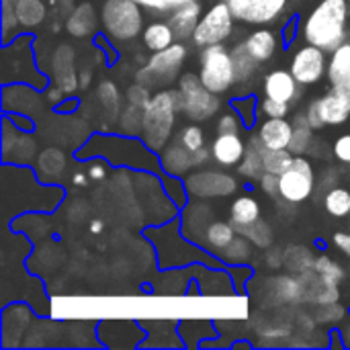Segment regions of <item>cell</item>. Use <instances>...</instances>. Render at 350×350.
Here are the masks:
<instances>
[{
    "instance_id": "1",
    "label": "cell",
    "mask_w": 350,
    "mask_h": 350,
    "mask_svg": "<svg viewBox=\"0 0 350 350\" xmlns=\"http://www.w3.org/2000/svg\"><path fill=\"white\" fill-rule=\"evenodd\" d=\"M349 37V2L322 0L304 23V39L324 51H336Z\"/></svg>"
},
{
    "instance_id": "2",
    "label": "cell",
    "mask_w": 350,
    "mask_h": 350,
    "mask_svg": "<svg viewBox=\"0 0 350 350\" xmlns=\"http://www.w3.org/2000/svg\"><path fill=\"white\" fill-rule=\"evenodd\" d=\"M178 113H183V98L178 88L160 90L150 98L144 113V127L139 135L150 150L162 152L168 146Z\"/></svg>"
},
{
    "instance_id": "3",
    "label": "cell",
    "mask_w": 350,
    "mask_h": 350,
    "mask_svg": "<svg viewBox=\"0 0 350 350\" xmlns=\"http://www.w3.org/2000/svg\"><path fill=\"white\" fill-rule=\"evenodd\" d=\"M142 4L135 0H105L100 8V25L109 39L129 41L135 39L144 25Z\"/></svg>"
},
{
    "instance_id": "4",
    "label": "cell",
    "mask_w": 350,
    "mask_h": 350,
    "mask_svg": "<svg viewBox=\"0 0 350 350\" xmlns=\"http://www.w3.org/2000/svg\"><path fill=\"white\" fill-rule=\"evenodd\" d=\"M199 76L211 92H215V94L228 92L238 82L232 51H228L221 43L203 47Z\"/></svg>"
},
{
    "instance_id": "5",
    "label": "cell",
    "mask_w": 350,
    "mask_h": 350,
    "mask_svg": "<svg viewBox=\"0 0 350 350\" xmlns=\"http://www.w3.org/2000/svg\"><path fill=\"white\" fill-rule=\"evenodd\" d=\"M178 92L183 98V113L191 119V121H207L211 119L221 103H219V94L211 92L199 74L195 72H185L178 78Z\"/></svg>"
},
{
    "instance_id": "6",
    "label": "cell",
    "mask_w": 350,
    "mask_h": 350,
    "mask_svg": "<svg viewBox=\"0 0 350 350\" xmlns=\"http://www.w3.org/2000/svg\"><path fill=\"white\" fill-rule=\"evenodd\" d=\"M187 59V47L185 43H172L166 49L154 51V55L148 59L146 68L139 70L137 82L152 86V84H168L178 76V70L183 68Z\"/></svg>"
},
{
    "instance_id": "7",
    "label": "cell",
    "mask_w": 350,
    "mask_h": 350,
    "mask_svg": "<svg viewBox=\"0 0 350 350\" xmlns=\"http://www.w3.org/2000/svg\"><path fill=\"white\" fill-rule=\"evenodd\" d=\"M306 115L312 129H320L326 125H342L350 117V96L340 88L332 86V90L308 105Z\"/></svg>"
},
{
    "instance_id": "8",
    "label": "cell",
    "mask_w": 350,
    "mask_h": 350,
    "mask_svg": "<svg viewBox=\"0 0 350 350\" xmlns=\"http://www.w3.org/2000/svg\"><path fill=\"white\" fill-rule=\"evenodd\" d=\"M234 21H236V16L232 14L228 2L226 0L217 2L201 16V21H199V25H197L191 39L199 47L224 43L234 31Z\"/></svg>"
},
{
    "instance_id": "9",
    "label": "cell",
    "mask_w": 350,
    "mask_h": 350,
    "mask_svg": "<svg viewBox=\"0 0 350 350\" xmlns=\"http://www.w3.org/2000/svg\"><path fill=\"white\" fill-rule=\"evenodd\" d=\"M314 168L304 156H295L293 164L279 176V195L287 203H304L314 193Z\"/></svg>"
},
{
    "instance_id": "10",
    "label": "cell",
    "mask_w": 350,
    "mask_h": 350,
    "mask_svg": "<svg viewBox=\"0 0 350 350\" xmlns=\"http://www.w3.org/2000/svg\"><path fill=\"white\" fill-rule=\"evenodd\" d=\"M236 21L246 25H271L277 21L289 0H226Z\"/></svg>"
},
{
    "instance_id": "11",
    "label": "cell",
    "mask_w": 350,
    "mask_h": 350,
    "mask_svg": "<svg viewBox=\"0 0 350 350\" xmlns=\"http://www.w3.org/2000/svg\"><path fill=\"white\" fill-rule=\"evenodd\" d=\"M291 74L301 86H312L320 82L326 74V51L318 45L308 43L293 55Z\"/></svg>"
},
{
    "instance_id": "12",
    "label": "cell",
    "mask_w": 350,
    "mask_h": 350,
    "mask_svg": "<svg viewBox=\"0 0 350 350\" xmlns=\"http://www.w3.org/2000/svg\"><path fill=\"white\" fill-rule=\"evenodd\" d=\"M187 189L195 197L211 199V197H228V195H232L238 189V183L230 174L207 170V172L191 174L187 178Z\"/></svg>"
},
{
    "instance_id": "13",
    "label": "cell",
    "mask_w": 350,
    "mask_h": 350,
    "mask_svg": "<svg viewBox=\"0 0 350 350\" xmlns=\"http://www.w3.org/2000/svg\"><path fill=\"white\" fill-rule=\"evenodd\" d=\"M299 285H301V301H310V304L314 301L318 306H328V304H336L340 299L338 285L324 281L314 269L299 275Z\"/></svg>"
},
{
    "instance_id": "14",
    "label": "cell",
    "mask_w": 350,
    "mask_h": 350,
    "mask_svg": "<svg viewBox=\"0 0 350 350\" xmlns=\"http://www.w3.org/2000/svg\"><path fill=\"white\" fill-rule=\"evenodd\" d=\"M74 49L66 43H62L55 53H53V59H51V70H53V80L55 84L66 92V94H72L78 86H80V76L76 74V68H74Z\"/></svg>"
},
{
    "instance_id": "15",
    "label": "cell",
    "mask_w": 350,
    "mask_h": 350,
    "mask_svg": "<svg viewBox=\"0 0 350 350\" xmlns=\"http://www.w3.org/2000/svg\"><path fill=\"white\" fill-rule=\"evenodd\" d=\"M203 16V8L199 4V0H187L180 6H176L174 10H170V27L174 31V37L178 41H185L189 37H193L199 21Z\"/></svg>"
},
{
    "instance_id": "16",
    "label": "cell",
    "mask_w": 350,
    "mask_h": 350,
    "mask_svg": "<svg viewBox=\"0 0 350 350\" xmlns=\"http://www.w3.org/2000/svg\"><path fill=\"white\" fill-rule=\"evenodd\" d=\"M246 144L240 133H217L215 142L211 144V156L219 166L232 168L238 166L244 158Z\"/></svg>"
},
{
    "instance_id": "17",
    "label": "cell",
    "mask_w": 350,
    "mask_h": 350,
    "mask_svg": "<svg viewBox=\"0 0 350 350\" xmlns=\"http://www.w3.org/2000/svg\"><path fill=\"white\" fill-rule=\"evenodd\" d=\"M299 82L291 74V70H273L265 78V94L269 98L281 100V103H291L299 94Z\"/></svg>"
},
{
    "instance_id": "18",
    "label": "cell",
    "mask_w": 350,
    "mask_h": 350,
    "mask_svg": "<svg viewBox=\"0 0 350 350\" xmlns=\"http://www.w3.org/2000/svg\"><path fill=\"white\" fill-rule=\"evenodd\" d=\"M258 137L262 146L273 148V150H283L289 148L291 137H293V125L285 121V117H269L258 129Z\"/></svg>"
},
{
    "instance_id": "19",
    "label": "cell",
    "mask_w": 350,
    "mask_h": 350,
    "mask_svg": "<svg viewBox=\"0 0 350 350\" xmlns=\"http://www.w3.org/2000/svg\"><path fill=\"white\" fill-rule=\"evenodd\" d=\"M96 25H98V16H96V8L92 2H82V4L74 6V10L66 18V31L72 37L92 35Z\"/></svg>"
},
{
    "instance_id": "20",
    "label": "cell",
    "mask_w": 350,
    "mask_h": 350,
    "mask_svg": "<svg viewBox=\"0 0 350 350\" xmlns=\"http://www.w3.org/2000/svg\"><path fill=\"white\" fill-rule=\"evenodd\" d=\"M328 78L334 88H340L350 96V43H342L336 51H332Z\"/></svg>"
},
{
    "instance_id": "21",
    "label": "cell",
    "mask_w": 350,
    "mask_h": 350,
    "mask_svg": "<svg viewBox=\"0 0 350 350\" xmlns=\"http://www.w3.org/2000/svg\"><path fill=\"white\" fill-rule=\"evenodd\" d=\"M246 49L250 51V55L258 62L265 64L275 55L277 49V35L271 29H258L254 33H250L244 41Z\"/></svg>"
},
{
    "instance_id": "22",
    "label": "cell",
    "mask_w": 350,
    "mask_h": 350,
    "mask_svg": "<svg viewBox=\"0 0 350 350\" xmlns=\"http://www.w3.org/2000/svg\"><path fill=\"white\" fill-rule=\"evenodd\" d=\"M238 170L242 176L250 178V180H260V176L267 172L265 168V158H262V142L260 137H252L248 144H246V152H244V158L242 162L238 164Z\"/></svg>"
},
{
    "instance_id": "23",
    "label": "cell",
    "mask_w": 350,
    "mask_h": 350,
    "mask_svg": "<svg viewBox=\"0 0 350 350\" xmlns=\"http://www.w3.org/2000/svg\"><path fill=\"white\" fill-rule=\"evenodd\" d=\"M162 166L170 174H187L193 166V152L180 142H174L162 150Z\"/></svg>"
},
{
    "instance_id": "24",
    "label": "cell",
    "mask_w": 350,
    "mask_h": 350,
    "mask_svg": "<svg viewBox=\"0 0 350 350\" xmlns=\"http://www.w3.org/2000/svg\"><path fill=\"white\" fill-rule=\"evenodd\" d=\"M260 219V205L254 197H238L232 207H230V221L236 226V230H242V228H248L252 226L254 221Z\"/></svg>"
},
{
    "instance_id": "25",
    "label": "cell",
    "mask_w": 350,
    "mask_h": 350,
    "mask_svg": "<svg viewBox=\"0 0 350 350\" xmlns=\"http://www.w3.org/2000/svg\"><path fill=\"white\" fill-rule=\"evenodd\" d=\"M142 39H144V45L152 51H160V49H166L174 43V31L170 27V23L166 21H156V23H150L144 33H142Z\"/></svg>"
},
{
    "instance_id": "26",
    "label": "cell",
    "mask_w": 350,
    "mask_h": 350,
    "mask_svg": "<svg viewBox=\"0 0 350 350\" xmlns=\"http://www.w3.org/2000/svg\"><path fill=\"white\" fill-rule=\"evenodd\" d=\"M14 14L21 27H37L45 18V4L41 0H16Z\"/></svg>"
},
{
    "instance_id": "27",
    "label": "cell",
    "mask_w": 350,
    "mask_h": 350,
    "mask_svg": "<svg viewBox=\"0 0 350 350\" xmlns=\"http://www.w3.org/2000/svg\"><path fill=\"white\" fill-rule=\"evenodd\" d=\"M236 238V226L230 221H213L207 226L205 230V240L211 248L215 250H224L226 246H230Z\"/></svg>"
},
{
    "instance_id": "28",
    "label": "cell",
    "mask_w": 350,
    "mask_h": 350,
    "mask_svg": "<svg viewBox=\"0 0 350 350\" xmlns=\"http://www.w3.org/2000/svg\"><path fill=\"white\" fill-rule=\"evenodd\" d=\"M144 113H146V107L142 105H133V103H127L121 117H119V129L121 133L125 135H142V127H144Z\"/></svg>"
},
{
    "instance_id": "29",
    "label": "cell",
    "mask_w": 350,
    "mask_h": 350,
    "mask_svg": "<svg viewBox=\"0 0 350 350\" xmlns=\"http://www.w3.org/2000/svg\"><path fill=\"white\" fill-rule=\"evenodd\" d=\"M262 158H265V168L267 172H273V174H283L291 164H293V154L289 148H283V150H273V148H267L262 146Z\"/></svg>"
},
{
    "instance_id": "30",
    "label": "cell",
    "mask_w": 350,
    "mask_h": 350,
    "mask_svg": "<svg viewBox=\"0 0 350 350\" xmlns=\"http://www.w3.org/2000/svg\"><path fill=\"white\" fill-rule=\"evenodd\" d=\"M314 262H316L314 254L308 248H304V246H291L285 252V267L291 273H295V275H301L306 271H312L314 269Z\"/></svg>"
},
{
    "instance_id": "31",
    "label": "cell",
    "mask_w": 350,
    "mask_h": 350,
    "mask_svg": "<svg viewBox=\"0 0 350 350\" xmlns=\"http://www.w3.org/2000/svg\"><path fill=\"white\" fill-rule=\"evenodd\" d=\"M232 57H234V64H236L238 82H244V80L252 78L254 72H256V68L260 66V64L250 55V51L246 49L244 43H240V45H236V47L232 49Z\"/></svg>"
},
{
    "instance_id": "32",
    "label": "cell",
    "mask_w": 350,
    "mask_h": 350,
    "mask_svg": "<svg viewBox=\"0 0 350 350\" xmlns=\"http://www.w3.org/2000/svg\"><path fill=\"white\" fill-rule=\"evenodd\" d=\"M324 207L334 217H347L350 215V193L342 187L328 191L324 197Z\"/></svg>"
},
{
    "instance_id": "33",
    "label": "cell",
    "mask_w": 350,
    "mask_h": 350,
    "mask_svg": "<svg viewBox=\"0 0 350 350\" xmlns=\"http://www.w3.org/2000/svg\"><path fill=\"white\" fill-rule=\"evenodd\" d=\"M314 271H316L324 281H328V283H332V285H340V283L345 281V277H347L345 269H342L334 258H330V256H326V254L316 258Z\"/></svg>"
},
{
    "instance_id": "34",
    "label": "cell",
    "mask_w": 350,
    "mask_h": 350,
    "mask_svg": "<svg viewBox=\"0 0 350 350\" xmlns=\"http://www.w3.org/2000/svg\"><path fill=\"white\" fill-rule=\"evenodd\" d=\"M64 166H66V158H64V154H62L59 150H55V148L45 150V152L39 156V160H37L39 172L45 174V176H49V178L59 176V172L64 170Z\"/></svg>"
},
{
    "instance_id": "35",
    "label": "cell",
    "mask_w": 350,
    "mask_h": 350,
    "mask_svg": "<svg viewBox=\"0 0 350 350\" xmlns=\"http://www.w3.org/2000/svg\"><path fill=\"white\" fill-rule=\"evenodd\" d=\"M96 96H98V100L103 103V109L107 111L109 119L113 121V119L117 117L119 105H121V94H119L117 86H115L113 82L105 80V82H100V86H98V90H96Z\"/></svg>"
},
{
    "instance_id": "36",
    "label": "cell",
    "mask_w": 350,
    "mask_h": 350,
    "mask_svg": "<svg viewBox=\"0 0 350 350\" xmlns=\"http://www.w3.org/2000/svg\"><path fill=\"white\" fill-rule=\"evenodd\" d=\"M312 125L310 123H293V137H291V144H289V150L293 156H301V154H308L310 148H312Z\"/></svg>"
},
{
    "instance_id": "37",
    "label": "cell",
    "mask_w": 350,
    "mask_h": 350,
    "mask_svg": "<svg viewBox=\"0 0 350 350\" xmlns=\"http://www.w3.org/2000/svg\"><path fill=\"white\" fill-rule=\"evenodd\" d=\"M238 232H240L242 236H246L252 244L260 246V248H269L271 242H273V230H271V226H269L267 221H262V219H258V221H254L252 226L242 228V230H238Z\"/></svg>"
},
{
    "instance_id": "38",
    "label": "cell",
    "mask_w": 350,
    "mask_h": 350,
    "mask_svg": "<svg viewBox=\"0 0 350 350\" xmlns=\"http://www.w3.org/2000/svg\"><path fill=\"white\" fill-rule=\"evenodd\" d=\"M224 258L230 260V262H244L250 258V244H248V238H234V242L230 246H226L221 250Z\"/></svg>"
},
{
    "instance_id": "39",
    "label": "cell",
    "mask_w": 350,
    "mask_h": 350,
    "mask_svg": "<svg viewBox=\"0 0 350 350\" xmlns=\"http://www.w3.org/2000/svg\"><path fill=\"white\" fill-rule=\"evenodd\" d=\"M178 142H180L187 150L195 152V150H199V148L205 146V133H203V129H201L197 123H193V125H187V127L178 133Z\"/></svg>"
},
{
    "instance_id": "40",
    "label": "cell",
    "mask_w": 350,
    "mask_h": 350,
    "mask_svg": "<svg viewBox=\"0 0 350 350\" xmlns=\"http://www.w3.org/2000/svg\"><path fill=\"white\" fill-rule=\"evenodd\" d=\"M125 96H127V103H133V105H142V107H148V103H150V90H148V86L146 84H142V82H137V84H133V86H129L127 88V92H125Z\"/></svg>"
},
{
    "instance_id": "41",
    "label": "cell",
    "mask_w": 350,
    "mask_h": 350,
    "mask_svg": "<svg viewBox=\"0 0 350 350\" xmlns=\"http://www.w3.org/2000/svg\"><path fill=\"white\" fill-rule=\"evenodd\" d=\"M260 109L267 113V117H285L289 113V103H281V100H275V98H265Z\"/></svg>"
},
{
    "instance_id": "42",
    "label": "cell",
    "mask_w": 350,
    "mask_h": 350,
    "mask_svg": "<svg viewBox=\"0 0 350 350\" xmlns=\"http://www.w3.org/2000/svg\"><path fill=\"white\" fill-rule=\"evenodd\" d=\"M135 2H139L142 6L156 10V12H170L187 0H135Z\"/></svg>"
},
{
    "instance_id": "43",
    "label": "cell",
    "mask_w": 350,
    "mask_h": 350,
    "mask_svg": "<svg viewBox=\"0 0 350 350\" xmlns=\"http://www.w3.org/2000/svg\"><path fill=\"white\" fill-rule=\"evenodd\" d=\"M240 131V117L236 113H226L217 123V133H238Z\"/></svg>"
},
{
    "instance_id": "44",
    "label": "cell",
    "mask_w": 350,
    "mask_h": 350,
    "mask_svg": "<svg viewBox=\"0 0 350 350\" xmlns=\"http://www.w3.org/2000/svg\"><path fill=\"white\" fill-rule=\"evenodd\" d=\"M334 156L345 162V164H350V133L347 135H340L334 144Z\"/></svg>"
},
{
    "instance_id": "45",
    "label": "cell",
    "mask_w": 350,
    "mask_h": 350,
    "mask_svg": "<svg viewBox=\"0 0 350 350\" xmlns=\"http://www.w3.org/2000/svg\"><path fill=\"white\" fill-rule=\"evenodd\" d=\"M260 189H262L267 195H271V197L279 195V174L265 172V174L260 176Z\"/></svg>"
},
{
    "instance_id": "46",
    "label": "cell",
    "mask_w": 350,
    "mask_h": 350,
    "mask_svg": "<svg viewBox=\"0 0 350 350\" xmlns=\"http://www.w3.org/2000/svg\"><path fill=\"white\" fill-rule=\"evenodd\" d=\"M209 158H213V156H211V150H207V148L203 146V148H199V150L193 152V166H203Z\"/></svg>"
},
{
    "instance_id": "47",
    "label": "cell",
    "mask_w": 350,
    "mask_h": 350,
    "mask_svg": "<svg viewBox=\"0 0 350 350\" xmlns=\"http://www.w3.org/2000/svg\"><path fill=\"white\" fill-rule=\"evenodd\" d=\"M334 244H336V248L340 250V252H345L347 256L350 258V234H336L334 236Z\"/></svg>"
},
{
    "instance_id": "48",
    "label": "cell",
    "mask_w": 350,
    "mask_h": 350,
    "mask_svg": "<svg viewBox=\"0 0 350 350\" xmlns=\"http://www.w3.org/2000/svg\"><path fill=\"white\" fill-rule=\"evenodd\" d=\"M267 265H269L271 269H281V267L285 265V258H283L281 250H271V252L267 254Z\"/></svg>"
},
{
    "instance_id": "49",
    "label": "cell",
    "mask_w": 350,
    "mask_h": 350,
    "mask_svg": "<svg viewBox=\"0 0 350 350\" xmlns=\"http://www.w3.org/2000/svg\"><path fill=\"white\" fill-rule=\"evenodd\" d=\"M64 94H66V92H64V90H62V88H59L57 84H55V86H51V88L47 90V98H49L51 103H57V100H59V98H62Z\"/></svg>"
},
{
    "instance_id": "50",
    "label": "cell",
    "mask_w": 350,
    "mask_h": 350,
    "mask_svg": "<svg viewBox=\"0 0 350 350\" xmlns=\"http://www.w3.org/2000/svg\"><path fill=\"white\" fill-rule=\"evenodd\" d=\"M57 4H59V10L64 14H70L74 10V0H57Z\"/></svg>"
},
{
    "instance_id": "51",
    "label": "cell",
    "mask_w": 350,
    "mask_h": 350,
    "mask_svg": "<svg viewBox=\"0 0 350 350\" xmlns=\"http://www.w3.org/2000/svg\"><path fill=\"white\" fill-rule=\"evenodd\" d=\"M78 80H80V86L84 88V86L88 84V80H90V72H88V70H84V74H80V78H78Z\"/></svg>"
},
{
    "instance_id": "52",
    "label": "cell",
    "mask_w": 350,
    "mask_h": 350,
    "mask_svg": "<svg viewBox=\"0 0 350 350\" xmlns=\"http://www.w3.org/2000/svg\"><path fill=\"white\" fill-rule=\"evenodd\" d=\"M342 336H345V345H347V347H350V326L347 328V330H345V334H342Z\"/></svg>"
},
{
    "instance_id": "53",
    "label": "cell",
    "mask_w": 350,
    "mask_h": 350,
    "mask_svg": "<svg viewBox=\"0 0 350 350\" xmlns=\"http://www.w3.org/2000/svg\"><path fill=\"white\" fill-rule=\"evenodd\" d=\"M103 230V224L100 221H92V232H100Z\"/></svg>"
},
{
    "instance_id": "54",
    "label": "cell",
    "mask_w": 350,
    "mask_h": 350,
    "mask_svg": "<svg viewBox=\"0 0 350 350\" xmlns=\"http://www.w3.org/2000/svg\"><path fill=\"white\" fill-rule=\"evenodd\" d=\"M92 176H94V178L103 176V168H94V170H92Z\"/></svg>"
},
{
    "instance_id": "55",
    "label": "cell",
    "mask_w": 350,
    "mask_h": 350,
    "mask_svg": "<svg viewBox=\"0 0 350 350\" xmlns=\"http://www.w3.org/2000/svg\"><path fill=\"white\" fill-rule=\"evenodd\" d=\"M74 180H76V183H84V176H82V174H76Z\"/></svg>"
}]
</instances>
